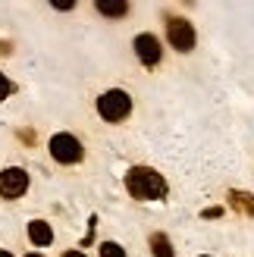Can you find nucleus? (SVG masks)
I'll return each instance as SVG.
<instances>
[{
    "mask_svg": "<svg viewBox=\"0 0 254 257\" xmlns=\"http://www.w3.org/2000/svg\"><path fill=\"white\" fill-rule=\"evenodd\" d=\"M125 188H129L132 198H138V201H157V198L167 195V179L154 170H148V166H135V170H129V176H125Z\"/></svg>",
    "mask_w": 254,
    "mask_h": 257,
    "instance_id": "f257e3e1",
    "label": "nucleus"
},
{
    "mask_svg": "<svg viewBox=\"0 0 254 257\" xmlns=\"http://www.w3.org/2000/svg\"><path fill=\"white\" fill-rule=\"evenodd\" d=\"M97 113L104 116L107 122H119L132 113V97L119 91V88H113V91H104L97 97Z\"/></svg>",
    "mask_w": 254,
    "mask_h": 257,
    "instance_id": "f03ea898",
    "label": "nucleus"
},
{
    "mask_svg": "<svg viewBox=\"0 0 254 257\" xmlns=\"http://www.w3.org/2000/svg\"><path fill=\"white\" fill-rule=\"evenodd\" d=\"M50 157H54L57 163H79L85 157V148H82V141L69 135V132H60L50 138Z\"/></svg>",
    "mask_w": 254,
    "mask_h": 257,
    "instance_id": "7ed1b4c3",
    "label": "nucleus"
},
{
    "mask_svg": "<svg viewBox=\"0 0 254 257\" xmlns=\"http://www.w3.org/2000/svg\"><path fill=\"white\" fill-rule=\"evenodd\" d=\"M25 188H29V173L22 166H10V170L0 173V198H22Z\"/></svg>",
    "mask_w": 254,
    "mask_h": 257,
    "instance_id": "20e7f679",
    "label": "nucleus"
},
{
    "mask_svg": "<svg viewBox=\"0 0 254 257\" xmlns=\"http://www.w3.org/2000/svg\"><path fill=\"white\" fill-rule=\"evenodd\" d=\"M167 38H170V44L179 50V54H185V50L195 47V29H192L188 19H170L167 22Z\"/></svg>",
    "mask_w": 254,
    "mask_h": 257,
    "instance_id": "39448f33",
    "label": "nucleus"
},
{
    "mask_svg": "<svg viewBox=\"0 0 254 257\" xmlns=\"http://www.w3.org/2000/svg\"><path fill=\"white\" fill-rule=\"evenodd\" d=\"M135 54H138V60H142L145 66H157L163 50H160V41L154 35H138L135 38Z\"/></svg>",
    "mask_w": 254,
    "mask_h": 257,
    "instance_id": "423d86ee",
    "label": "nucleus"
},
{
    "mask_svg": "<svg viewBox=\"0 0 254 257\" xmlns=\"http://www.w3.org/2000/svg\"><path fill=\"white\" fill-rule=\"evenodd\" d=\"M29 238L35 241L38 248H44V245H50V241H54V229H50L44 220H32V223H29Z\"/></svg>",
    "mask_w": 254,
    "mask_h": 257,
    "instance_id": "0eeeda50",
    "label": "nucleus"
},
{
    "mask_svg": "<svg viewBox=\"0 0 254 257\" xmlns=\"http://www.w3.org/2000/svg\"><path fill=\"white\" fill-rule=\"evenodd\" d=\"M151 251H154V257H173V245H170V238L163 232L151 235Z\"/></svg>",
    "mask_w": 254,
    "mask_h": 257,
    "instance_id": "6e6552de",
    "label": "nucleus"
},
{
    "mask_svg": "<svg viewBox=\"0 0 254 257\" xmlns=\"http://www.w3.org/2000/svg\"><path fill=\"white\" fill-rule=\"evenodd\" d=\"M97 10L104 13V16H125V13H129V4H122V0H116V4H113V0H100Z\"/></svg>",
    "mask_w": 254,
    "mask_h": 257,
    "instance_id": "1a4fd4ad",
    "label": "nucleus"
},
{
    "mask_svg": "<svg viewBox=\"0 0 254 257\" xmlns=\"http://www.w3.org/2000/svg\"><path fill=\"white\" fill-rule=\"evenodd\" d=\"M100 257H125V251L116 241H104V245H100Z\"/></svg>",
    "mask_w": 254,
    "mask_h": 257,
    "instance_id": "9d476101",
    "label": "nucleus"
},
{
    "mask_svg": "<svg viewBox=\"0 0 254 257\" xmlns=\"http://www.w3.org/2000/svg\"><path fill=\"white\" fill-rule=\"evenodd\" d=\"M10 91H13V85L7 82V75H4V72H0V100H4V97H7Z\"/></svg>",
    "mask_w": 254,
    "mask_h": 257,
    "instance_id": "9b49d317",
    "label": "nucleus"
},
{
    "mask_svg": "<svg viewBox=\"0 0 254 257\" xmlns=\"http://www.w3.org/2000/svg\"><path fill=\"white\" fill-rule=\"evenodd\" d=\"M220 213H223L220 207H210V210H204V216H207V220H213V216H220Z\"/></svg>",
    "mask_w": 254,
    "mask_h": 257,
    "instance_id": "f8f14e48",
    "label": "nucleus"
},
{
    "mask_svg": "<svg viewBox=\"0 0 254 257\" xmlns=\"http://www.w3.org/2000/svg\"><path fill=\"white\" fill-rule=\"evenodd\" d=\"M63 257H85V254H82V251H66Z\"/></svg>",
    "mask_w": 254,
    "mask_h": 257,
    "instance_id": "ddd939ff",
    "label": "nucleus"
},
{
    "mask_svg": "<svg viewBox=\"0 0 254 257\" xmlns=\"http://www.w3.org/2000/svg\"><path fill=\"white\" fill-rule=\"evenodd\" d=\"M0 257H13V254H10V251H0Z\"/></svg>",
    "mask_w": 254,
    "mask_h": 257,
    "instance_id": "4468645a",
    "label": "nucleus"
},
{
    "mask_svg": "<svg viewBox=\"0 0 254 257\" xmlns=\"http://www.w3.org/2000/svg\"><path fill=\"white\" fill-rule=\"evenodd\" d=\"M29 257H41V254H29Z\"/></svg>",
    "mask_w": 254,
    "mask_h": 257,
    "instance_id": "2eb2a0df",
    "label": "nucleus"
}]
</instances>
